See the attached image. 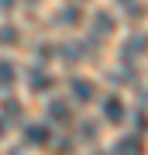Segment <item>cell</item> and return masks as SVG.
Listing matches in <instances>:
<instances>
[{"label": "cell", "instance_id": "1", "mask_svg": "<svg viewBox=\"0 0 148 155\" xmlns=\"http://www.w3.org/2000/svg\"><path fill=\"white\" fill-rule=\"evenodd\" d=\"M117 155H145V141L138 134H127V138L117 141Z\"/></svg>", "mask_w": 148, "mask_h": 155}, {"label": "cell", "instance_id": "2", "mask_svg": "<svg viewBox=\"0 0 148 155\" xmlns=\"http://www.w3.org/2000/svg\"><path fill=\"white\" fill-rule=\"evenodd\" d=\"M104 117L107 121H114V124H121L124 121V104L117 97H107V104H104Z\"/></svg>", "mask_w": 148, "mask_h": 155}, {"label": "cell", "instance_id": "3", "mask_svg": "<svg viewBox=\"0 0 148 155\" xmlns=\"http://www.w3.org/2000/svg\"><path fill=\"white\" fill-rule=\"evenodd\" d=\"M28 141H31V145H48L52 141L48 124H31V127H28Z\"/></svg>", "mask_w": 148, "mask_h": 155}, {"label": "cell", "instance_id": "4", "mask_svg": "<svg viewBox=\"0 0 148 155\" xmlns=\"http://www.w3.org/2000/svg\"><path fill=\"white\" fill-rule=\"evenodd\" d=\"M72 97L76 100H90L93 97V83L90 79H72Z\"/></svg>", "mask_w": 148, "mask_h": 155}, {"label": "cell", "instance_id": "5", "mask_svg": "<svg viewBox=\"0 0 148 155\" xmlns=\"http://www.w3.org/2000/svg\"><path fill=\"white\" fill-rule=\"evenodd\" d=\"M14 79H17V69L11 62H0V86H11Z\"/></svg>", "mask_w": 148, "mask_h": 155}, {"label": "cell", "instance_id": "6", "mask_svg": "<svg viewBox=\"0 0 148 155\" xmlns=\"http://www.w3.org/2000/svg\"><path fill=\"white\" fill-rule=\"evenodd\" d=\"M52 86V76H48V72H31V90H48Z\"/></svg>", "mask_w": 148, "mask_h": 155}, {"label": "cell", "instance_id": "7", "mask_svg": "<svg viewBox=\"0 0 148 155\" xmlns=\"http://www.w3.org/2000/svg\"><path fill=\"white\" fill-rule=\"evenodd\" d=\"M48 114L55 117V121H69V107H66V104H59V100L48 107Z\"/></svg>", "mask_w": 148, "mask_h": 155}, {"label": "cell", "instance_id": "8", "mask_svg": "<svg viewBox=\"0 0 148 155\" xmlns=\"http://www.w3.org/2000/svg\"><path fill=\"white\" fill-rule=\"evenodd\" d=\"M0 41H17V31L14 28H4V31H0Z\"/></svg>", "mask_w": 148, "mask_h": 155}, {"label": "cell", "instance_id": "9", "mask_svg": "<svg viewBox=\"0 0 148 155\" xmlns=\"http://www.w3.org/2000/svg\"><path fill=\"white\" fill-rule=\"evenodd\" d=\"M0 134H4V121H0Z\"/></svg>", "mask_w": 148, "mask_h": 155}]
</instances>
